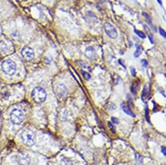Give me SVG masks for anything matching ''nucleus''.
I'll return each mask as SVG.
<instances>
[{
	"instance_id": "nucleus-17",
	"label": "nucleus",
	"mask_w": 166,
	"mask_h": 165,
	"mask_svg": "<svg viewBox=\"0 0 166 165\" xmlns=\"http://www.w3.org/2000/svg\"><path fill=\"white\" fill-rule=\"evenodd\" d=\"M149 92L146 90V87H145L143 91V94H142V99L143 101H145V99H147V96H148V93Z\"/></svg>"
},
{
	"instance_id": "nucleus-8",
	"label": "nucleus",
	"mask_w": 166,
	"mask_h": 165,
	"mask_svg": "<svg viewBox=\"0 0 166 165\" xmlns=\"http://www.w3.org/2000/svg\"><path fill=\"white\" fill-rule=\"evenodd\" d=\"M85 55L90 60H95L97 58V53L93 47H89L85 49Z\"/></svg>"
},
{
	"instance_id": "nucleus-4",
	"label": "nucleus",
	"mask_w": 166,
	"mask_h": 165,
	"mask_svg": "<svg viewBox=\"0 0 166 165\" xmlns=\"http://www.w3.org/2000/svg\"><path fill=\"white\" fill-rule=\"evenodd\" d=\"M2 69L6 74L12 76L16 72V64L11 60H6L2 63Z\"/></svg>"
},
{
	"instance_id": "nucleus-7",
	"label": "nucleus",
	"mask_w": 166,
	"mask_h": 165,
	"mask_svg": "<svg viewBox=\"0 0 166 165\" xmlns=\"http://www.w3.org/2000/svg\"><path fill=\"white\" fill-rule=\"evenodd\" d=\"M16 161L19 165H29L30 159L27 155L25 154H20L16 157Z\"/></svg>"
},
{
	"instance_id": "nucleus-12",
	"label": "nucleus",
	"mask_w": 166,
	"mask_h": 165,
	"mask_svg": "<svg viewBox=\"0 0 166 165\" xmlns=\"http://www.w3.org/2000/svg\"><path fill=\"white\" fill-rule=\"evenodd\" d=\"M143 16L145 17V20H146L147 22L150 26L153 27V22H152V19H151L150 16L149 15V14H148L147 13H146V12H143Z\"/></svg>"
},
{
	"instance_id": "nucleus-3",
	"label": "nucleus",
	"mask_w": 166,
	"mask_h": 165,
	"mask_svg": "<svg viewBox=\"0 0 166 165\" xmlns=\"http://www.w3.org/2000/svg\"><path fill=\"white\" fill-rule=\"evenodd\" d=\"M10 118L14 124L20 125L23 122L24 120V113L20 109H15L11 112Z\"/></svg>"
},
{
	"instance_id": "nucleus-16",
	"label": "nucleus",
	"mask_w": 166,
	"mask_h": 165,
	"mask_svg": "<svg viewBox=\"0 0 166 165\" xmlns=\"http://www.w3.org/2000/svg\"><path fill=\"white\" fill-rule=\"evenodd\" d=\"M135 33L138 36V37H140V38H142V39H145V37H146V36H145V33L141 31H139V30H135L134 31Z\"/></svg>"
},
{
	"instance_id": "nucleus-22",
	"label": "nucleus",
	"mask_w": 166,
	"mask_h": 165,
	"mask_svg": "<svg viewBox=\"0 0 166 165\" xmlns=\"http://www.w3.org/2000/svg\"><path fill=\"white\" fill-rule=\"evenodd\" d=\"M141 64H142V65L144 66V67H147V66L148 65V62L146 60H145V59H143L141 61Z\"/></svg>"
},
{
	"instance_id": "nucleus-9",
	"label": "nucleus",
	"mask_w": 166,
	"mask_h": 165,
	"mask_svg": "<svg viewBox=\"0 0 166 165\" xmlns=\"http://www.w3.org/2000/svg\"><path fill=\"white\" fill-rule=\"evenodd\" d=\"M68 90L66 87V86L62 83L58 84L57 86V92L59 96L64 97L67 94Z\"/></svg>"
},
{
	"instance_id": "nucleus-21",
	"label": "nucleus",
	"mask_w": 166,
	"mask_h": 165,
	"mask_svg": "<svg viewBox=\"0 0 166 165\" xmlns=\"http://www.w3.org/2000/svg\"><path fill=\"white\" fill-rule=\"evenodd\" d=\"M112 121H113V124H118L119 122V120L117 119V118H115V117H112Z\"/></svg>"
},
{
	"instance_id": "nucleus-6",
	"label": "nucleus",
	"mask_w": 166,
	"mask_h": 165,
	"mask_svg": "<svg viewBox=\"0 0 166 165\" xmlns=\"http://www.w3.org/2000/svg\"><path fill=\"white\" fill-rule=\"evenodd\" d=\"M22 55L26 60H32L35 57V53L33 49L29 46H25L21 52Z\"/></svg>"
},
{
	"instance_id": "nucleus-11",
	"label": "nucleus",
	"mask_w": 166,
	"mask_h": 165,
	"mask_svg": "<svg viewBox=\"0 0 166 165\" xmlns=\"http://www.w3.org/2000/svg\"><path fill=\"white\" fill-rule=\"evenodd\" d=\"M136 165H143V158L139 154H136Z\"/></svg>"
},
{
	"instance_id": "nucleus-13",
	"label": "nucleus",
	"mask_w": 166,
	"mask_h": 165,
	"mask_svg": "<svg viewBox=\"0 0 166 165\" xmlns=\"http://www.w3.org/2000/svg\"><path fill=\"white\" fill-rule=\"evenodd\" d=\"M7 45L5 44L3 41H0V52H4L7 51Z\"/></svg>"
},
{
	"instance_id": "nucleus-25",
	"label": "nucleus",
	"mask_w": 166,
	"mask_h": 165,
	"mask_svg": "<svg viewBox=\"0 0 166 165\" xmlns=\"http://www.w3.org/2000/svg\"><path fill=\"white\" fill-rule=\"evenodd\" d=\"M157 1H158V2L159 3H160V5H162V0H157Z\"/></svg>"
},
{
	"instance_id": "nucleus-20",
	"label": "nucleus",
	"mask_w": 166,
	"mask_h": 165,
	"mask_svg": "<svg viewBox=\"0 0 166 165\" xmlns=\"http://www.w3.org/2000/svg\"><path fill=\"white\" fill-rule=\"evenodd\" d=\"M159 31H160V34H161L162 36H163V37H164V38H165V37H166V34H165V31L163 30V29H162L161 27L159 28Z\"/></svg>"
},
{
	"instance_id": "nucleus-19",
	"label": "nucleus",
	"mask_w": 166,
	"mask_h": 165,
	"mask_svg": "<svg viewBox=\"0 0 166 165\" xmlns=\"http://www.w3.org/2000/svg\"><path fill=\"white\" fill-rule=\"evenodd\" d=\"M108 126H109V127L110 128V130L112 131V132L115 133V126H113V124L112 122H110V121H108Z\"/></svg>"
},
{
	"instance_id": "nucleus-14",
	"label": "nucleus",
	"mask_w": 166,
	"mask_h": 165,
	"mask_svg": "<svg viewBox=\"0 0 166 165\" xmlns=\"http://www.w3.org/2000/svg\"><path fill=\"white\" fill-rule=\"evenodd\" d=\"M142 53V48L141 46H138L136 49V51L134 53V57H139L141 54Z\"/></svg>"
},
{
	"instance_id": "nucleus-1",
	"label": "nucleus",
	"mask_w": 166,
	"mask_h": 165,
	"mask_svg": "<svg viewBox=\"0 0 166 165\" xmlns=\"http://www.w3.org/2000/svg\"><path fill=\"white\" fill-rule=\"evenodd\" d=\"M21 139L27 146H32L36 142V136L30 130H24L21 133Z\"/></svg>"
},
{
	"instance_id": "nucleus-15",
	"label": "nucleus",
	"mask_w": 166,
	"mask_h": 165,
	"mask_svg": "<svg viewBox=\"0 0 166 165\" xmlns=\"http://www.w3.org/2000/svg\"><path fill=\"white\" fill-rule=\"evenodd\" d=\"M138 87V83L137 82H134L132 84V87H131V91H132V94H136V92H137V90L136 89Z\"/></svg>"
},
{
	"instance_id": "nucleus-18",
	"label": "nucleus",
	"mask_w": 166,
	"mask_h": 165,
	"mask_svg": "<svg viewBox=\"0 0 166 165\" xmlns=\"http://www.w3.org/2000/svg\"><path fill=\"white\" fill-rule=\"evenodd\" d=\"M82 75L87 80H90V79H91V75H90L88 72H87V71H82Z\"/></svg>"
},
{
	"instance_id": "nucleus-23",
	"label": "nucleus",
	"mask_w": 166,
	"mask_h": 165,
	"mask_svg": "<svg viewBox=\"0 0 166 165\" xmlns=\"http://www.w3.org/2000/svg\"><path fill=\"white\" fill-rule=\"evenodd\" d=\"M162 152L163 153V154H164V156L166 155V154H165V147H162Z\"/></svg>"
},
{
	"instance_id": "nucleus-2",
	"label": "nucleus",
	"mask_w": 166,
	"mask_h": 165,
	"mask_svg": "<svg viewBox=\"0 0 166 165\" xmlns=\"http://www.w3.org/2000/svg\"><path fill=\"white\" fill-rule=\"evenodd\" d=\"M32 98L37 103H43L46 99V92L45 90L41 87L34 88L31 93Z\"/></svg>"
},
{
	"instance_id": "nucleus-10",
	"label": "nucleus",
	"mask_w": 166,
	"mask_h": 165,
	"mask_svg": "<svg viewBox=\"0 0 166 165\" xmlns=\"http://www.w3.org/2000/svg\"><path fill=\"white\" fill-rule=\"evenodd\" d=\"M121 107H122V109L123 111L124 112H125L126 114H128L129 116H131V117H136V115L133 113V112L129 109V107L125 103H122Z\"/></svg>"
},
{
	"instance_id": "nucleus-5",
	"label": "nucleus",
	"mask_w": 166,
	"mask_h": 165,
	"mask_svg": "<svg viewBox=\"0 0 166 165\" xmlns=\"http://www.w3.org/2000/svg\"><path fill=\"white\" fill-rule=\"evenodd\" d=\"M104 30L106 34L112 39H116L118 36V33L116 30V29L109 23H106L104 24Z\"/></svg>"
},
{
	"instance_id": "nucleus-24",
	"label": "nucleus",
	"mask_w": 166,
	"mask_h": 165,
	"mask_svg": "<svg viewBox=\"0 0 166 165\" xmlns=\"http://www.w3.org/2000/svg\"><path fill=\"white\" fill-rule=\"evenodd\" d=\"M131 71H132V74L134 76H136V73H135V70L134 68H132V70H131Z\"/></svg>"
}]
</instances>
